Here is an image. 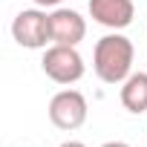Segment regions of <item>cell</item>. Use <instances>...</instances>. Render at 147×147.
Instances as JSON below:
<instances>
[{"label":"cell","instance_id":"cell-1","mask_svg":"<svg viewBox=\"0 0 147 147\" xmlns=\"http://www.w3.org/2000/svg\"><path fill=\"white\" fill-rule=\"evenodd\" d=\"M133 58H136V49L130 38H124L121 32H113L95 43L92 69L104 84H124L133 75Z\"/></svg>","mask_w":147,"mask_h":147},{"label":"cell","instance_id":"cell-2","mask_svg":"<svg viewBox=\"0 0 147 147\" xmlns=\"http://www.w3.org/2000/svg\"><path fill=\"white\" fill-rule=\"evenodd\" d=\"M40 66H43V72H46V78H52L55 84H63V87L81 81L84 72H87L84 58L78 55V49H75V46H63V43H52V46L43 52Z\"/></svg>","mask_w":147,"mask_h":147},{"label":"cell","instance_id":"cell-3","mask_svg":"<svg viewBox=\"0 0 147 147\" xmlns=\"http://www.w3.org/2000/svg\"><path fill=\"white\" fill-rule=\"evenodd\" d=\"M12 38L23 49H46V43H52L49 15L40 12V9H23V12H18V18L12 20Z\"/></svg>","mask_w":147,"mask_h":147},{"label":"cell","instance_id":"cell-4","mask_svg":"<svg viewBox=\"0 0 147 147\" xmlns=\"http://www.w3.org/2000/svg\"><path fill=\"white\" fill-rule=\"evenodd\" d=\"M87 98L78 92V90H61L52 95L49 101V121L58 127V130H78L84 121H87Z\"/></svg>","mask_w":147,"mask_h":147},{"label":"cell","instance_id":"cell-5","mask_svg":"<svg viewBox=\"0 0 147 147\" xmlns=\"http://www.w3.org/2000/svg\"><path fill=\"white\" fill-rule=\"evenodd\" d=\"M90 18L113 32H121L133 23L136 6L133 0H90Z\"/></svg>","mask_w":147,"mask_h":147},{"label":"cell","instance_id":"cell-6","mask_svg":"<svg viewBox=\"0 0 147 147\" xmlns=\"http://www.w3.org/2000/svg\"><path fill=\"white\" fill-rule=\"evenodd\" d=\"M49 23H52V43L78 46L87 35V20L75 9H55L49 15Z\"/></svg>","mask_w":147,"mask_h":147},{"label":"cell","instance_id":"cell-7","mask_svg":"<svg viewBox=\"0 0 147 147\" xmlns=\"http://www.w3.org/2000/svg\"><path fill=\"white\" fill-rule=\"evenodd\" d=\"M121 104L133 115L147 113V72H133L121 84Z\"/></svg>","mask_w":147,"mask_h":147},{"label":"cell","instance_id":"cell-8","mask_svg":"<svg viewBox=\"0 0 147 147\" xmlns=\"http://www.w3.org/2000/svg\"><path fill=\"white\" fill-rule=\"evenodd\" d=\"M101 147H130V144H127V141H104Z\"/></svg>","mask_w":147,"mask_h":147},{"label":"cell","instance_id":"cell-9","mask_svg":"<svg viewBox=\"0 0 147 147\" xmlns=\"http://www.w3.org/2000/svg\"><path fill=\"white\" fill-rule=\"evenodd\" d=\"M35 3H38V6H43V9H46V6H58V3H61V0H35Z\"/></svg>","mask_w":147,"mask_h":147},{"label":"cell","instance_id":"cell-10","mask_svg":"<svg viewBox=\"0 0 147 147\" xmlns=\"http://www.w3.org/2000/svg\"><path fill=\"white\" fill-rule=\"evenodd\" d=\"M58 147H87L84 141H63V144H58Z\"/></svg>","mask_w":147,"mask_h":147}]
</instances>
